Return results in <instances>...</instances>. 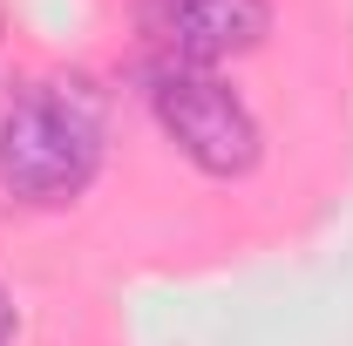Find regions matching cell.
I'll list each match as a JSON object with an SVG mask.
<instances>
[{
    "instance_id": "obj_3",
    "label": "cell",
    "mask_w": 353,
    "mask_h": 346,
    "mask_svg": "<svg viewBox=\"0 0 353 346\" xmlns=\"http://www.w3.org/2000/svg\"><path fill=\"white\" fill-rule=\"evenodd\" d=\"M272 34V0H163V41L190 68L238 61Z\"/></svg>"
},
{
    "instance_id": "obj_1",
    "label": "cell",
    "mask_w": 353,
    "mask_h": 346,
    "mask_svg": "<svg viewBox=\"0 0 353 346\" xmlns=\"http://www.w3.org/2000/svg\"><path fill=\"white\" fill-rule=\"evenodd\" d=\"M102 163V109L82 82H34L0 116V183L21 204L82 197Z\"/></svg>"
},
{
    "instance_id": "obj_2",
    "label": "cell",
    "mask_w": 353,
    "mask_h": 346,
    "mask_svg": "<svg viewBox=\"0 0 353 346\" xmlns=\"http://www.w3.org/2000/svg\"><path fill=\"white\" fill-rule=\"evenodd\" d=\"M150 109L157 123L183 150L190 170H204L211 183H238V176L259 170L265 156V130L252 116V102L224 82L218 68H190V61H170L150 75Z\"/></svg>"
},
{
    "instance_id": "obj_4",
    "label": "cell",
    "mask_w": 353,
    "mask_h": 346,
    "mask_svg": "<svg viewBox=\"0 0 353 346\" xmlns=\"http://www.w3.org/2000/svg\"><path fill=\"white\" fill-rule=\"evenodd\" d=\"M0 346H14V299L0 292Z\"/></svg>"
}]
</instances>
